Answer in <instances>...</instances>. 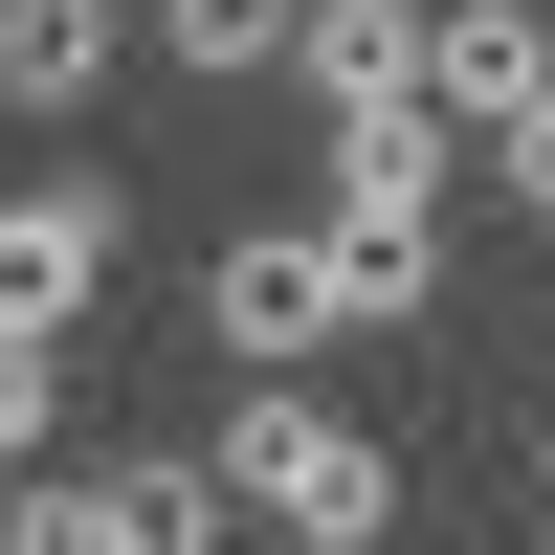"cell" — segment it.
I'll return each instance as SVG.
<instances>
[{
	"instance_id": "cell-1",
	"label": "cell",
	"mask_w": 555,
	"mask_h": 555,
	"mask_svg": "<svg viewBox=\"0 0 555 555\" xmlns=\"http://www.w3.org/2000/svg\"><path fill=\"white\" fill-rule=\"evenodd\" d=\"M201 467L245 489V533H267V555H400V444H378V423H334L311 378H245Z\"/></svg>"
},
{
	"instance_id": "cell-2",
	"label": "cell",
	"mask_w": 555,
	"mask_h": 555,
	"mask_svg": "<svg viewBox=\"0 0 555 555\" xmlns=\"http://www.w3.org/2000/svg\"><path fill=\"white\" fill-rule=\"evenodd\" d=\"M112 267H133V201H112V178H0V334L67 356L89 311H112Z\"/></svg>"
},
{
	"instance_id": "cell-3",
	"label": "cell",
	"mask_w": 555,
	"mask_h": 555,
	"mask_svg": "<svg viewBox=\"0 0 555 555\" xmlns=\"http://www.w3.org/2000/svg\"><path fill=\"white\" fill-rule=\"evenodd\" d=\"M201 334L245 356V378H289V356H334V334H356V267H334V222H245V245L201 267Z\"/></svg>"
},
{
	"instance_id": "cell-4",
	"label": "cell",
	"mask_w": 555,
	"mask_h": 555,
	"mask_svg": "<svg viewBox=\"0 0 555 555\" xmlns=\"http://www.w3.org/2000/svg\"><path fill=\"white\" fill-rule=\"evenodd\" d=\"M289 89L311 112H444V0H311Z\"/></svg>"
},
{
	"instance_id": "cell-5",
	"label": "cell",
	"mask_w": 555,
	"mask_h": 555,
	"mask_svg": "<svg viewBox=\"0 0 555 555\" xmlns=\"http://www.w3.org/2000/svg\"><path fill=\"white\" fill-rule=\"evenodd\" d=\"M444 112H467V156L512 112H555V0H444Z\"/></svg>"
},
{
	"instance_id": "cell-6",
	"label": "cell",
	"mask_w": 555,
	"mask_h": 555,
	"mask_svg": "<svg viewBox=\"0 0 555 555\" xmlns=\"http://www.w3.org/2000/svg\"><path fill=\"white\" fill-rule=\"evenodd\" d=\"M467 112H334V222H444Z\"/></svg>"
},
{
	"instance_id": "cell-7",
	"label": "cell",
	"mask_w": 555,
	"mask_h": 555,
	"mask_svg": "<svg viewBox=\"0 0 555 555\" xmlns=\"http://www.w3.org/2000/svg\"><path fill=\"white\" fill-rule=\"evenodd\" d=\"M112 89V0H0V112H89Z\"/></svg>"
},
{
	"instance_id": "cell-8",
	"label": "cell",
	"mask_w": 555,
	"mask_h": 555,
	"mask_svg": "<svg viewBox=\"0 0 555 555\" xmlns=\"http://www.w3.org/2000/svg\"><path fill=\"white\" fill-rule=\"evenodd\" d=\"M156 44H178L201 89H267V67L311 44V0H156Z\"/></svg>"
},
{
	"instance_id": "cell-9",
	"label": "cell",
	"mask_w": 555,
	"mask_h": 555,
	"mask_svg": "<svg viewBox=\"0 0 555 555\" xmlns=\"http://www.w3.org/2000/svg\"><path fill=\"white\" fill-rule=\"evenodd\" d=\"M112 533H133V555H222V533H245V489L156 444V467H112Z\"/></svg>"
},
{
	"instance_id": "cell-10",
	"label": "cell",
	"mask_w": 555,
	"mask_h": 555,
	"mask_svg": "<svg viewBox=\"0 0 555 555\" xmlns=\"http://www.w3.org/2000/svg\"><path fill=\"white\" fill-rule=\"evenodd\" d=\"M334 267H356V334H400L444 289V222H334Z\"/></svg>"
},
{
	"instance_id": "cell-11",
	"label": "cell",
	"mask_w": 555,
	"mask_h": 555,
	"mask_svg": "<svg viewBox=\"0 0 555 555\" xmlns=\"http://www.w3.org/2000/svg\"><path fill=\"white\" fill-rule=\"evenodd\" d=\"M0 555H133V533H112V489H67V467H23V512H0Z\"/></svg>"
},
{
	"instance_id": "cell-12",
	"label": "cell",
	"mask_w": 555,
	"mask_h": 555,
	"mask_svg": "<svg viewBox=\"0 0 555 555\" xmlns=\"http://www.w3.org/2000/svg\"><path fill=\"white\" fill-rule=\"evenodd\" d=\"M44 423H67V356H44V334H0V467H44Z\"/></svg>"
},
{
	"instance_id": "cell-13",
	"label": "cell",
	"mask_w": 555,
	"mask_h": 555,
	"mask_svg": "<svg viewBox=\"0 0 555 555\" xmlns=\"http://www.w3.org/2000/svg\"><path fill=\"white\" fill-rule=\"evenodd\" d=\"M489 201H533V222H555V112H512V133H489Z\"/></svg>"
},
{
	"instance_id": "cell-14",
	"label": "cell",
	"mask_w": 555,
	"mask_h": 555,
	"mask_svg": "<svg viewBox=\"0 0 555 555\" xmlns=\"http://www.w3.org/2000/svg\"><path fill=\"white\" fill-rule=\"evenodd\" d=\"M533 489H555V444H533Z\"/></svg>"
}]
</instances>
